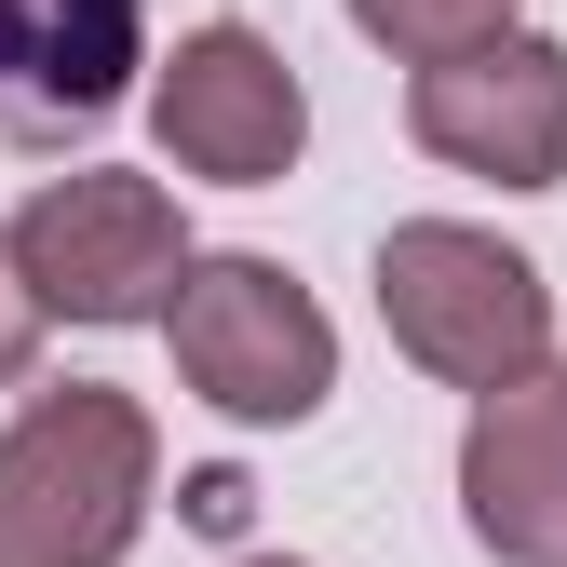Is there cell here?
I'll return each instance as SVG.
<instances>
[{"label":"cell","mask_w":567,"mask_h":567,"mask_svg":"<svg viewBox=\"0 0 567 567\" xmlns=\"http://www.w3.org/2000/svg\"><path fill=\"white\" fill-rule=\"evenodd\" d=\"M41 298H28V270H14V230H0V392H28V365H41Z\"/></svg>","instance_id":"30bf717a"},{"label":"cell","mask_w":567,"mask_h":567,"mask_svg":"<svg viewBox=\"0 0 567 567\" xmlns=\"http://www.w3.org/2000/svg\"><path fill=\"white\" fill-rule=\"evenodd\" d=\"M405 135L446 176L567 189V41L554 28H514V41H486V54L419 68V82H405Z\"/></svg>","instance_id":"8992f818"},{"label":"cell","mask_w":567,"mask_h":567,"mask_svg":"<svg viewBox=\"0 0 567 567\" xmlns=\"http://www.w3.org/2000/svg\"><path fill=\"white\" fill-rule=\"evenodd\" d=\"M163 351H176V392L203 419H230V433H298V419H324L338 392V324L324 298L284 257H189L176 311H163Z\"/></svg>","instance_id":"3957f363"},{"label":"cell","mask_w":567,"mask_h":567,"mask_svg":"<svg viewBox=\"0 0 567 567\" xmlns=\"http://www.w3.org/2000/svg\"><path fill=\"white\" fill-rule=\"evenodd\" d=\"M150 68V0H0V150L95 135Z\"/></svg>","instance_id":"52a82bcc"},{"label":"cell","mask_w":567,"mask_h":567,"mask_svg":"<svg viewBox=\"0 0 567 567\" xmlns=\"http://www.w3.org/2000/svg\"><path fill=\"white\" fill-rule=\"evenodd\" d=\"M189 217L163 176H122V163H68L14 203V270L54 324H163L176 284H189Z\"/></svg>","instance_id":"277c9868"},{"label":"cell","mask_w":567,"mask_h":567,"mask_svg":"<svg viewBox=\"0 0 567 567\" xmlns=\"http://www.w3.org/2000/svg\"><path fill=\"white\" fill-rule=\"evenodd\" d=\"M379 324L419 379H446V392H514L554 365V284L540 257H514L501 230H473V217H405L379 230Z\"/></svg>","instance_id":"7a4b0ae2"},{"label":"cell","mask_w":567,"mask_h":567,"mask_svg":"<svg viewBox=\"0 0 567 567\" xmlns=\"http://www.w3.org/2000/svg\"><path fill=\"white\" fill-rule=\"evenodd\" d=\"M230 567H298V554H230Z\"/></svg>","instance_id":"8fae6325"},{"label":"cell","mask_w":567,"mask_h":567,"mask_svg":"<svg viewBox=\"0 0 567 567\" xmlns=\"http://www.w3.org/2000/svg\"><path fill=\"white\" fill-rule=\"evenodd\" d=\"M460 527L501 567H567V365L460 419Z\"/></svg>","instance_id":"ba28073f"},{"label":"cell","mask_w":567,"mask_h":567,"mask_svg":"<svg viewBox=\"0 0 567 567\" xmlns=\"http://www.w3.org/2000/svg\"><path fill=\"white\" fill-rule=\"evenodd\" d=\"M150 135L203 189H284L298 150H311V95H298V68H284V41H257L244 14H203L150 68Z\"/></svg>","instance_id":"5b68a950"},{"label":"cell","mask_w":567,"mask_h":567,"mask_svg":"<svg viewBox=\"0 0 567 567\" xmlns=\"http://www.w3.org/2000/svg\"><path fill=\"white\" fill-rule=\"evenodd\" d=\"M163 501V419L122 379L28 392L0 433V567H122Z\"/></svg>","instance_id":"6da1fadb"},{"label":"cell","mask_w":567,"mask_h":567,"mask_svg":"<svg viewBox=\"0 0 567 567\" xmlns=\"http://www.w3.org/2000/svg\"><path fill=\"white\" fill-rule=\"evenodd\" d=\"M351 28H365L405 82L419 68H446V54H486V41H514L527 28V0H351Z\"/></svg>","instance_id":"9c48e42d"}]
</instances>
